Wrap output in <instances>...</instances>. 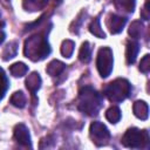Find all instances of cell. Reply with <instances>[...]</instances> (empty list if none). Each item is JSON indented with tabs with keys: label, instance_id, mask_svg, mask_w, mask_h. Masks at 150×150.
Segmentation results:
<instances>
[{
	"label": "cell",
	"instance_id": "obj_3",
	"mask_svg": "<svg viewBox=\"0 0 150 150\" xmlns=\"http://www.w3.org/2000/svg\"><path fill=\"white\" fill-rule=\"evenodd\" d=\"M131 93V84L124 79H117L104 88V95L112 102L125 100Z\"/></svg>",
	"mask_w": 150,
	"mask_h": 150
},
{
	"label": "cell",
	"instance_id": "obj_17",
	"mask_svg": "<svg viewBox=\"0 0 150 150\" xmlns=\"http://www.w3.org/2000/svg\"><path fill=\"white\" fill-rule=\"evenodd\" d=\"M105 117H107V120H108L109 122L116 123V122H118L120 118H121V110L118 109V107H111V108H109V109L107 110Z\"/></svg>",
	"mask_w": 150,
	"mask_h": 150
},
{
	"label": "cell",
	"instance_id": "obj_7",
	"mask_svg": "<svg viewBox=\"0 0 150 150\" xmlns=\"http://www.w3.org/2000/svg\"><path fill=\"white\" fill-rule=\"evenodd\" d=\"M14 137L19 144L25 145V146H32L29 131L25 124L20 123L14 128Z\"/></svg>",
	"mask_w": 150,
	"mask_h": 150
},
{
	"label": "cell",
	"instance_id": "obj_14",
	"mask_svg": "<svg viewBox=\"0 0 150 150\" xmlns=\"http://www.w3.org/2000/svg\"><path fill=\"white\" fill-rule=\"evenodd\" d=\"M79 59L84 62V63H88L91 59V48H90V45L89 42H84L80 49V53H79Z\"/></svg>",
	"mask_w": 150,
	"mask_h": 150
},
{
	"label": "cell",
	"instance_id": "obj_19",
	"mask_svg": "<svg viewBox=\"0 0 150 150\" xmlns=\"http://www.w3.org/2000/svg\"><path fill=\"white\" fill-rule=\"evenodd\" d=\"M89 30H90L94 35H96L97 38H105L104 32L101 29V25H100V19H98V18H96V19L91 22V25L89 26Z\"/></svg>",
	"mask_w": 150,
	"mask_h": 150
},
{
	"label": "cell",
	"instance_id": "obj_5",
	"mask_svg": "<svg viewBox=\"0 0 150 150\" xmlns=\"http://www.w3.org/2000/svg\"><path fill=\"white\" fill-rule=\"evenodd\" d=\"M96 67L102 77H107L110 75L112 70V52L109 47H103L98 50Z\"/></svg>",
	"mask_w": 150,
	"mask_h": 150
},
{
	"label": "cell",
	"instance_id": "obj_21",
	"mask_svg": "<svg viewBox=\"0 0 150 150\" xmlns=\"http://www.w3.org/2000/svg\"><path fill=\"white\" fill-rule=\"evenodd\" d=\"M74 46L75 43L71 41V40H66L63 41L62 43V47H61V53L64 57H70L73 52H74Z\"/></svg>",
	"mask_w": 150,
	"mask_h": 150
},
{
	"label": "cell",
	"instance_id": "obj_12",
	"mask_svg": "<svg viewBox=\"0 0 150 150\" xmlns=\"http://www.w3.org/2000/svg\"><path fill=\"white\" fill-rule=\"evenodd\" d=\"M138 50H139V46H138L137 42L131 41V42L128 43L125 55H127V62H128L129 64H131V63L135 62L136 56H137V54H138Z\"/></svg>",
	"mask_w": 150,
	"mask_h": 150
},
{
	"label": "cell",
	"instance_id": "obj_25",
	"mask_svg": "<svg viewBox=\"0 0 150 150\" xmlns=\"http://www.w3.org/2000/svg\"><path fill=\"white\" fill-rule=\"evenodd\" d=\"M5 38H6V34H5L2 30H0V43H2V42H4Z\"/></svg>",
	"mask_w": 150,
	"mask_h": 150
},
{
	"label": "cell",
	"instance_id": "obj_6",
	"mask_svg": "<svg viewBox=\"0 0 150 150\" xmlns=\"http://www.w3.org/2000/svg\"><path fill=\"white\" fill-rule=\"evenodd\" d=\"M90 136H91V138L94 139V142L97 145H98V142H101L100 143V145H101V144H103L104 142H107L110 138V132H109V130L107 129V127L103 123L94 122L90 125Z\"/></svg>",
	"mask_w": 150,
	"mask_h": 150
},
{
	"label": "cell",
	"instance_id": "obj_11",
	"mask_svg": "<svg viewBox=\"0 0 150 150\" xmlns=\"http://www.w3.org/2000/svg\"><path fill=\"white\" fill-rule=\"evenodd\" d=\"M64 68H66V64H64L63 62H61V61H59V60H54V61H52V62L47 66L46 71H47L49 75H52V76H59V75L64 70Z\"/></svg>",
	"mask_w": 150,
	"mask_h": 150
},
{
	"label": "cell",
	"instance_id": "obj_8",
	"mask_svg": "<svg viewBox=\"0 0 150 150\" xmlns=\"http://www.w3.org/2000/svg\"><path fill=\"white\" fill-rule=\"evenodd\" d=\"M125 22H127L125 18L116 15V14H111L109 16V20H108V26H109V29L112 34H117L123 29Z\"/></svg>",
	"mask_w": 150,
	"mask_h": 150
},
{
	"label": "cell",
	"instance_id": "obj_24",
	"mask_svg": "<svg viewBox=\"0 0 150 150\" xmlns=\"http://www.w3.org/2000/svg\"><path fill=\"white\" fill-rule=\"evenodd\" d=\"M149 55H145L142 60H141V63H139V69H141V71H143V73H148L149 71Z\"/></svg>",
	"mask_w": 150,
	"mask_h": 150
},
{
	"label": "cell",
	"instance_id": "obj_2",
	"mask_svg": "<svg viewBox=\"0 0 150 150\" xmlns=\"http://www.w3.org/2000/svg\"><path fill=\"white\" fill-rule=\"evenodd\" d=\"M79 109L87 115H96L102 105L101 95L91 87H84L79 95Z\"/></svg>",
	"mask_w": 150,
	"mask_h": 150
},
{
	"label": "cell",
	"instance_id": "obj_16",
	"mask_svg": "<svg viewBox=\"0 0 150 150\" xmlns=\"http://www.w3.org/2000/svg\"><path fill=\"white\" fill-rule=\"evenodd\" d=\"M11 103L18 108H23L26 104V96L22 91H16L11 97Z\"/></svg>",
	"mask_w": 150,
	"mask_h": 150
},
{
	"label": "cell",
	"instance_id": "obj_13",
	"mask_svg": "<svg viewBox=\"0 0 150 150\" xmlns=\"http://www.w3.org/2000/svg\"><path fill=\"white\" fill-rule=\"evenodd\" d=\"M16 52H18V42L16 41H12L5 47V49L2 52V59L5 61L9 60V59H12V57H14L16 55Z\"/></svg>",
	"mask_w": 150,
	"mask_h": 150
},
{
	"label": "cell",
	"instance_id": "obj_18",
	"mask_svg": "<svg viewBox=\"0 0 150 150\" xmlns=\"http://www.w3.org/2000/svg\"><path fill=\"white\" fill-rule=\"evenodd\" d=\"M116 7L127 12H132L135 8V0H114Z\"/></svg>",
	"mask_w": 150,
	"mask_h": 150
},
{
	"label": "cell",
	"instance_id": "obj_22",
	"mask_svg": "<svg viewBox=\"0 0 150 150\" xmlns=\"http://www.w3.org/2000/svg\"><path fill=\"white\" fill-rule=\"evenodd\" d=\"M7 88H8V79L4 73V70L0 68V100L5 96Z\"/></svg>",
	"mask_w": 150,
	"mask_h": 150
},
{
	"label": "cell",
	"instance_id": "obj_9",
	"mask_svg": "<svg viewBox=\"0 0 150 150\" xmlns=\"http://www.w3.org/2000/svg\"><path fill=\"white\" fill-rule=\"evenodd\" d=\"M40 86H41V77L38 73H32L30 75H28V77L26 80V87L32 93V96L35 95V93L38 91Z\"/></svg>",
	"mask_w": 150,
	"mask_h": 150
},
{
	"label": "cell",
	"instance_id": "obj_4",
	"mask_svg": "<svg viewBox=\"0 0 150 150\" xmlns=\"http://www.w3.org/2000/svg\"><path fill=\"white\" fill-rule=\"evenodd\" d=\"M123 145L128 148H144L149 144V134L145 130H138L136 128L129 129L123 138H122Z\"/></svg>",
	"mask_w": 150,
	"mask_h": 150
},
{
	"label": "cell",
	"instance_id": "obj_10",
	"mask_svg": "<svg viewBox=\"0 0 150 150\" xmlns=\"http://www.w3.org/2000/svg\"><path fill=\"white\" fill-rule=\"evenodd\" d=\"M132 109H134V114L136 117L141 118V120H146L148 118V115H149V107L145 102L143 101H137L134 103L132 105Z\"/></svg>",
	"mask_w": 150,
	"mask_h": 150
},
{
	"label": "cell",
	"instance_id": "obj_1",
	"mask_svg": "<svg viewBox=\"0 0 150 150\" xmlns=\"http://www.w3.org/2000/svg\"><path fill=\"white\" fill-rule=\"evenodd\" d=\"M23 53L33 61L42 60L50 53V47L45 35H34L26 40Z\"/></svg>",
	"mask_w": 150,
	"mask_h": 150
},
{
	"label": "cell",
	"instance_id": "obj_23",
	"mask_svg": "<svg viewBox=\"0 0 150 150\" xmlns=\"http://www.w3.org/2000/svg\"><path fill=\"white\" fill-rule=\"evenodd\" d=\"M49 0H25L23 4L28 2V6H26V8H41L43 7Z\"/></svg>",
	"mask_w": 150,
	"mask_h": 150
},
{
	"label": "cell",
	"instance_id": "obj_15",
	"mask_svg": "<svg viewBox=\"0 0 150 150\" xmlns=\"http://www.w3.org/2000/svg\"><path fill=\"white\" fill-rule=\"evenodd\" d=\"M9 71L14 76H23L28 71V67L25 63H22V62H16L13 66H11Z\"/></svg>",
	"mask_w": 150,
	"mask_h": 150
},
{
	"label": "cell",
	"instance_id": "obj_20",
	"mask_svg": "<svg viewBox=\"0 0 150 150\" xmlns=\"http://www.w3.org/2000/svg\"><path fill=\"white\" fill-rule=\"evenodd\" d=\"M142 29H143V26L139 21H134L131 25H130V28H129V34L131 35V38L134 39H138L142 34Z\"/></svg>",
	"mask_w": 150,
	"mask_h": 150
}]
</instances>
